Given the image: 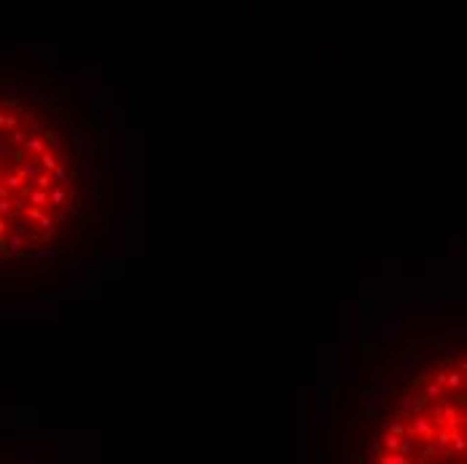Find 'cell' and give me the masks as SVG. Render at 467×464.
Wrapping results in <instances>:
<instances>
[{"mask_svg":"<svg viewBox=\"0 0 467 464\" xmlns=\"http://www.w3.org/2000/svg\"><path fill=\"white\" fill-rule=\"evenodd\" d=\"M92 193L81 126L43 89L0 81V263L67 247Z\"/></svg>","mask_w":467,"mask_h":464,"instance_id":"6da1fadb","label":"cell"},{"mask_svg":"<svg viewBox=\"0 0 467 464\" xmlns=\"http://www.w3.org/2000/svg\"><path fill=\"white\" fill-rule=\"evenodd\" d=\"M368 464H465V357L427 354L389 392Z\"/></svg>","mask_w":467,"mask_h":464,"instance_id":"7a4b0ae2","label":"cell"}]
</instances>
